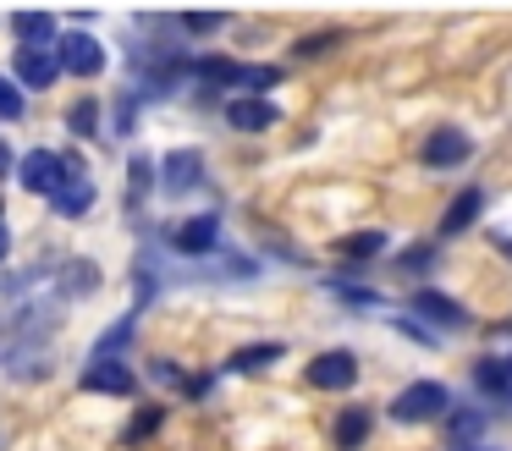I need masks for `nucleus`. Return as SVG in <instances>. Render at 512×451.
I'll return each mask as SVG.
<instances>
[{
    "mask_svg": "<svg viewBox=\"0 0 512 451\" xmlns=\"http://www.w3.org/2000/svg\"><path fill=\"white\" fill-rule=\"evenodd\" d=\"M446 402H452V396H446L441 380H413L408 391L391 402V418H397V424H430V418L446 413Z\"/></svg>",
    "mask_w": 512,
    "mask_h": 451,
    "instance_id": "1",
    "label": "nucleus"
},
{
    "mask_svg": "<svg viewBox=\"0 0 512 451\" xmlns=\"http://www.w3.org/2000/svg\"><path fill=\"white\" fill-rule=\"evenodd\" d=\"M17 182H23L28 193L56 198V193H61V182H67V154H50V149L23 154V165H17Z\"/></svg>",
    "mask_w": 512,
    "mask_h": 451,
    "instance_id": "2",
    "label": "nucleus"
},
{
    "mask_svg": "<svg viewBox=\"0 0 512 451\" xmlns=\"http://www.w3.org/2000/svg\"><path fill=\"white\" fill-rule=\"evenodd\" d=\"M61 72V44H23L17 50V83L23 88H50Z\"/></svg>",
    "mask_w": 512,
    "mask_h": 451,
    "instance_id": "3",
    "label": "nucleus"
},
{
    "mask_svg": "<svg viewBox=\"0 0 512 451\" xmlns=\"http://www.w3.org/2000/svg\"><path fill=\"white\" fill-rule=\"evenodd\" d=\"M358 380V358L353 352H320V358L309 363V385H320V391H353Z\"/></svg>",
    "mask_w": 512,
    "mask_h": 451,
    "instance_id": "4",
    "label": "nucleus"
},
{
    "mask_svg": "<svg viewBox=\"0 0 512 451\" xmlns=\"http://www.w3.org/2000/svg\"><path fill=\"white\" fill-rule=\"evenodd\" d=\"M61 66H67L72 77H100L105 72V50L94 33H67L61 39Z\"/></svg>",
    "mask_w": 512,
    "mask_h": 451,
    "instance_id": "5",
    "label": "nucleus"
},
{
    "mask_svg": "<svg viewBox=\"0 0 512 451\" xmlns=\"http://www.w3.org/2000/svg\"><path fill=\"white\" fill-rule=\"evenodd\" d=\"M50 204H56L67 220H78L83 209L94 204V182H89V171H83V160H78V154H67V182H61V193L50 198Z\"/></svg>",
    "mask_w": 512,
    "mask_h": 451,
    "instance_id": "6",
    "label": "nucleus"
},
{
    "mask_svg": "<svg viewBox=\"0 0 512 451\" xmlns=\"http://www.w3.org/2000/svg\"><path fill=\"white\" fill-rule=\"evenodd\" d=\"M83 391L133 396V391H138V380H133V369H127V363H116V358H94L89 369H83Z\"/></svg>",
    "mask_w": 512,
    "mask_h": 451,
    "instance_id": "7",
    "label": "nucleus"
},
{
    "mask_svg": "<svg viewBox=\"0 0 512 451\" xmlns=\"http://www.w3.org/2000/svg\"><path fill=\"white\" fill-rule=\"evenodd\" d=\"M199 176H204V160L193 149L166 154V165H160V187L166 193H188V187H199Z\"/></svg>",
    "mask_w": 512,
    "mask_h": 451,
    "instance_id": "8",
    "label": "nucleus"
},
{
    "mask_svg": "<svg viewBox=\"0 0 512 451\" xmlns=\"http://www.w3.org/2000/svg\"><path fill=\"white\" fill-rule=\"evenodd\" d=\"M215 237H221V220H215V215H193V220H182V226L171 231V248H177V253H210Z\"/></svg>",
    "mask_w": 512,
    "mask_h": 451,
    "instance_id": "9",
    "label": "nucleus"
},
{
    "mask_svg": "<svg viewBox=\"0 0 512 451\" xmlns=\"http://www.w3.org/2000/svg\"><path fill=\"white\" fill-rule=\"evenodd\" d=\"M468 132H457V127H441V132H430L424 138V165H463L468 160Z\"/></svg>",
    "mask_w": 512,
    "mask_h": 451,
    "instance_id": "10",
    "label": "nucleus"
},
{
    "mask_svg": "<svg viewBox=\"0 0 512 451\" xmlns=\"http://www.w3.org/2000/svg\"><path fill=\"white\" fill-rule=\"evenodd\" d=\"M226 121H232L237 132H265V127H276V105H270V99H232V105H226Z\"/></svg>",
    "mask_w": 512,
    "mask_h": 451,
    "instance_id": "11",
    "label": "nucleus"
},
{
    "mask_svg": "<svg viewBox=\"0 0 512 451\" xmlns=\"http://www.w3.org/2000/svg\"><path fill=\"white\" fill-rule=\"evenodd\" d=\"M408 308H413V314H424V319H435V325H446V330H468V314L452 303V297H441V292H419Z\"/></svg>",
    "mask_w": 512,
    "mask_h": 451,
    "instance_id": "12",
    "label": "nucleus"
},
{
    "mask_svg": "<svg viewBox=\"0 0 512 451\" xmlns=\"http://www.w3.org/2000/svg\"><path fill=\"white\" fill-rule=\"evenodd\" d=\"M479 209H485V193L479 187H468V193H457V204H446V215H441V231L446 237H457V231H468L479 220Z\"/></svg>",
    "mask_w": 512,
    "mask_h": 451,
    "instance_id": "13",
    "label": "nucleus"
},
{
    "mask_svg": "<svg viewBox=\"0 0 512 451\" xmlns=\"http://www.w3.org/2000/svg\"><path fill=\"white\" fill-rule=\"evenodd\" d=\"M369 424H375V418H369V407H342V418H336V446L358 451L369 440Z\"/></svg>",
    "mask_w": 512,
    "mask_h": 451,
    "instance_id": "14",
    "label": "nucleus"
},
{
    "mask_svg": "<svg viewBox=\"0 0 512 451\" xmlns=\"http://www.w3.org/2000/svg\"><path fill=\"white\" fill-rule=\"evenodd\" d=\"M270 363H281V341H254V347H243L232 358V369L243 374V369H270Z\"/></svg>",
    "mask_w": 512,
    "mask_h": 451,
    "instance_id": "15",
    "label": "nucleus"
},
{
    "mask_svg": "<svg viewBox=\"0 0 512 451\" xmlns=\"http://www.w3.org/2000/svg\"><path fill=\"white\" fill-rule=\"evenodd\" d=\"M380 248H386V237H380V231H353V237L336 242V253H342V259H375Z\"/></svg>",
    "mask_w": 512,
    "mask_h": 451,
    "instance_id": "16",
    "label": "nucleus"
},
{
    "mask_svg": "<svg viewBox=\"0 0 512 451\" xmlns=\"http://www.w3.org/2000/svg\"><path fill=\"white\" fill-rule=\"evenodd\" d=\"M276 83H281L276 66H243V77H237V88H248V99H254L259 88H276Z\"/></svg>",
    "mask_w": 512,
    "mask_h": 451,
    "instance_id": "17",
    "label": "nucleus"
},
{
    "mask_svg": "<svg viewBox=\"0 0 512 451\" xmlns=\"http://www.w3.org/2000/svg\"><path fill=\"white\" fill-rule=\"evenodd\" d=\"M474 380H479V391H490V396H496V391H507V363L485 358V363L474 369Z\"/></svg>",
    "mask_w": 512,
    "mask_h": 451,
    "instance_id": "18",
    "label": "nucleus"
},
{
    "mask_svg": "<svg viewBox=\"0 0 512 451\" xmlns=\"http://www.w3.org/2000/svg\"><path fill=\"white\" fill-rule=\"evenodd\" d=\"M94 121H100V105H94V99H83V105H72L67 127L78 132V138H94Z\"/></svg>",
    "mask_w": 512,
    "mask_h": 451,
    "instance_id": "19",
    "label": "nucleus"
},
{
    "mask_svg": "<svg viewBox=\"0 0 512 451\" xmlns=\"http://www.w3.org/2000/svg\"><path fill=\"white\" fill-rule=\"evenodd\" d=\"M479 429H485V418L479 413H452V440L468 451V440H479Z\"/></svg>",
    "mask_w": 512,
    "mask_h": 451,
    "instance_id": "20",
    "label": "nucleus"
},
{
    "mask_svg": "<svg viewBox=\"0 0 512 451\" xmlns=\"http://www.w3.org/2000/svg\"><path fill=\"white\" fill-rule=\"evenodd\" d=\"M23 116V88L12 77H0V121H17Z\"/></svg>",
    "mask_w": 512,
    "mask_h": 451,
    "instance_id": "21",
    "label": "nucleus"
},
{
    "mask_svg": "<svg viewBox=\"0 0 512 451\" xmlns=\"http://www.w3.org/2000/svg\"><path fill=\"white\" fill-rule=\"evenodd\" d=\"M160 418H166L160 407H144V413H138L133 424H127V440H133V446H138V440H149V435L160 429Z\"/></svg>",
    "mask_w": 512,
    "mask_h": 451,
    "instance_id": "22",
    "label": "nucleus"
},
{
    "mask_svg": "<svg viewBox=\"0 0 512 451\" xmlns=\"http://www.w3.org/2000/svg\"><path fill=\"white\" fill-rule=\"evenodd\" d=\"M12 28L23 33V39H45V33H50V17H39V11H17Z\"/></svg>",
    "mask_w": 512,
    "mask_h": 451,
    "instance_id": "23",
    "label": "nucleus"
},
{
    "mask_svg": "<svg viewBox=\"0 0 512 451\" xmlns=\"http://www.w3.org/2000/svg\"><path fill=\"white\" fill-rule=\"evenodd\" d=\"M397 270H413V275L435 270V248H408V253H402V264H397Z\"/></svg>",
    "mask_w": 512,
    "mask_h": 451,
    "instance_id": "24",
    "label": "nucleus"
},
{
    "mask_svg": "<svg viewBox=\"0 0 512 451\" xmlns=\"http://www.w3.org/2000/svg\"><path fill=\"white\" fill-rule=\"evenodd\" d=\"M336 44V33H309V39L298 44V55H320V50H331Z\"/></svg>",
    "mask_w": 512,
    "mask_h": 451,
    "instance_id": "25",
    "label": "nucleus"
},
{
    "mask_svg": "<svg viewBox=\"0 0 512 451\" xmlns=\"http://www.w3.org/2000/svg\"><path fill=\"white\" fill-rule=\"evenodd\" d=\"M226 17H188V33H215Z\"/></svg>",
    "mask_w": 512,
    "mask_h": 451,
    "instance_id": "26",
    "label": "nucleus"
},
{
    "mask_svg": "<svg viewBox=\"0 0 512 451\" xmlns=\"http://www.w3.org/2000/svg\"><path fill=\"white\" fill-rule=\"evenodd\" d=\"M12 171V154H6V143H0V176Z\"/></svg>",
    "mask_w": 512,
    "mask_h": 451,
    "instance_id": "27",
    "label": "nucleus"
},
{
    "mask_svg": "<svg viewBox=\"0 0 512 451\" xmlns=\"http://www.w3.org/2000/svg\"><path fill=\"white\" fill-rule=\"evenodd\" d=\"M6 242H12V237H6V226H0V259H6Z\"/></svg>",
    "mask_w": 512,
    "mask_h": 451,
    "instance_id": "28",
    "label": "nucleus"
},
{
    "mask_svg": "<svg viewBox=\"0 0 512 451\" xmlns=\"http://www.w3.org/2000/svg\"><path fill=\"white\" fill-rule=\"evenodd\" d=\"M507 391H512V352H507Z\"/></svg>",
    "mask_w": 512,
    "mask_h": 451,
    "instance_id": "29",
    "label": "nucleus"
}]
</instances>
